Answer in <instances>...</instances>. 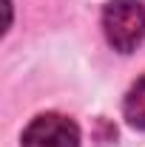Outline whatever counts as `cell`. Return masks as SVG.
I'll use <instances>...</instances> for the list:
<instances>
[{"mask_svg":"<svg viewBox=\"0 0 145 147\" xmlns=\"http://www.w3.org/2000/svg\"><path fill=\"white\" fill-rule=\"evenodd\" d=\"M103 31L114 51H134L145 40V6L140 0H111L103 9Z\"/></svg>","mask_w":145,"mask_h":147,"instance_id":"1","label":"cell"},{"mask_svg":"<svg viewBox=\"0 0 145 147\" xmlns=\"http://www.w3.org/2000/svg\"><path fill=\"white\" fill-rule=\"evenodd\" d=\"M122 110H125V119L131 127L137 130H145V74L131 85V91H128L125 96V105H122Z\"/></svg>","mask_w":145,"mask_h":147,"instance_id":"3","label":"cell"},{"mask_svg":"<svg viewBox=\"0 0 145 147\" xmlns=\"http://www.w3.org/2000/svg\"><path fill=\"white\" fill-rule=\"evenodd\" d=\"M23 147H80V127L63 113H40L23 130Z\"/></svg>","mask_w":145,"mask_h":147,"instance_id":"2","label":"cell"}]
</instances>
